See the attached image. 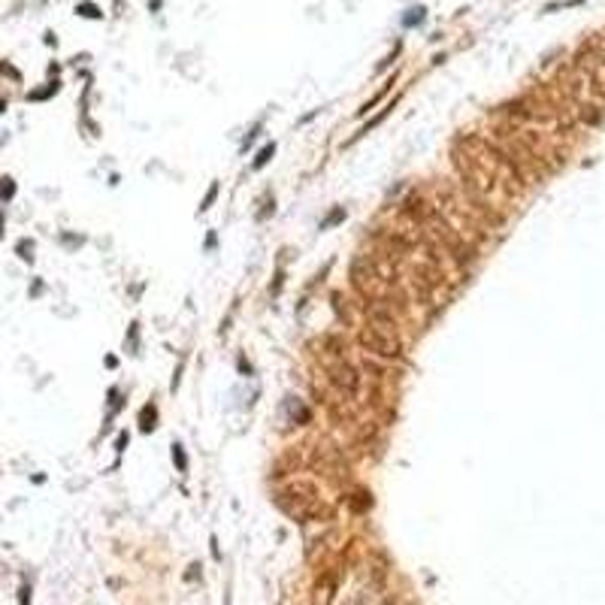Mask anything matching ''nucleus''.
<instances>
[{
    "label": "nucleus",
    "mask_w": 605,
    "mask_h": 605,
    "mask_svg": "<svg viewBox=\"0 0 605 605\" xmlns=\"http://www.w3.org/2000/svg\"><path fill=\"white\" fill-rule=\"evenodd\" d=\"M360 345L363 348H369V351H376V355H381V357H393L397 360L400 357V342H397V336H390L388 339V333L385 330H378V327H372V330H363L360 333Z\"/></svg>",
    "instance_id": "nucleus-1"
},
{
    "label": "nucleus",
    "mask_w": 605,
    "mask_h": 605,
    "mask_svg": "<svg viewBox=\"0 0 605 605\" xmlns=\"http://www.w3.org/2000/svg\"><path fill=\"white\" fill-rule=\"evenodd\" d=\"M155 415H158L155 406H148V412L143 409V415H139V427H143V430H155Z\"/></svg>",
    "instance_id": "nucleus-4"
},
{
    "label": "nucleus",
    "mask_w": 605,
    "mask_h": 605,
    "mask_svg": "<svg viewBox=\"0 0 605 605\" xmlns=\"http://www.w3.org/2000/svg\"><path fill=\"white\" fill-rule=\"evenodd\" d=\"M173 460H176V469H179V472H188V460H185V451H182L179 442L173 445Z\"/></svg>",
    "instance_id": "nucleus-5"
},
{
    "label": "nucleus",
    "mask_w": 605,
    "mask_h": 605,
    "mask_svg": "<svg viewBox=\"0 0 605 605\" xmlns=\"http://www.w3.org/2000/svg\"><path fill=\"white\" fill-rule=\"evenodd\" d=\"M342 218H345V209H333L330 215H327L324 221H321V230H327L330 224H336V221H342Z\"/></svg>",
    "instance_id": "nucleus-6"
},
{
    "label": "nucleus",
    "mask_w": 605,
    "mask_h": 605,
    "mask_svg": "<svg viewBox=\"0 0 605 605\" xmlns=\"http://www.w3.org/2000/svg\"><path fill=\"white\" fill-rule=\"evenodd\" d=\"M215 194H218V185H212V188H209V194L203 197V206H200V212H206V209H209V203H212V197H215Z\"/></svg>",
    "instance_id": "nucleus-7"
},
{
    "label": "nucleus",
    "mask_w": 605,
    "mask_h": 605,
    "mask_svg": "<svg viewBox=\"0 0 605 605\" xmlns=\"http://www.w3.org/2000/svg\"><path fill=\"white\" fill-rule=\"evenodd\" d=\"M357 381H360L357 372L351 369V367H345V363H342L339 369H333V385H336L342 393H348V397L357 390Z\"/></svg>",
    "instance_id": "nucleus-2"
},
{
    "label": "nucleus",
    "mask_w": 605,
    "mask_h": 605,
    "mask_svg": "<svg viewBox=\"0 0 605 605\" xmlns=\"http://www.w3.org/2000/svg\"><path fill=\"white\" fill-rule=\"evenodd\" d=\"M272 155H276V143H267L264 148L257 151V158H255V164H251V170H264V164H269Z\"/></svg>",
    "instance_id": "nucleus-3"
},
{
    "label": "nucleus",
    "mask_w": 605,
    "mask_h": 605,
    "mask_svg": "<svg viewBox=\"0 0 605 605\" xmlns=\"http://www.w3.org/2000/svg\"><path fill=\"white\" fill-rule=\"evenodd\" d=\"M82 15H91V18H94V15H100V9H94V6L85 4V6H82Z\"/></svg>",
    "instance_id": "nucleus-8"
}]
</instances>
